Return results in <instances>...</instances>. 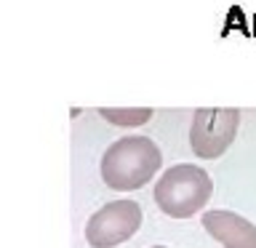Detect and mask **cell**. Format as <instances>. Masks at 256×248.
I'll list each match as a JSON object with an SVG mask.
<instances>
[{
	"mask_svg": "<svg viewBox=\"0 0 256 248\" xmlns=\"http://www.w3.org/2000/svg\"><path fill=\"white\" fill-rule=\"evenodd\" d=\"M240 112L232 107H200L190 128V147L198 158L216 160L230 150L238 136Z\"/></svg>",
	"mask_w": 256,
	"mask_h": 248,
	"instance_id": "3957f363",
	"label": "cell"
},
{
	"mask_svg": "<svg viewBox=\"0 0 256 248\" xmlns=\"http://www.w3.org/2000/svg\"><path fill=\"white\" fill-rule=\"evenodd\" d=\"M99 115L112 126L136 128V126H144L152 118V110L150 107H102Z\"/></svg>",
	"mask_w": 256,
	"mask_h": 248,
	"instance_id": "8992f818",
	"label": "cell"
},
{
	"mask_svg": "<svg viewBox=\"0 0 256 248\" xmlns=\"http://www.w3.org/2000/svg\"><path fill=\"white\" fill-rule=\"evenodd\" d=\"M163 155L150 136H123L102 155V179L110 190L131 192L144 187L160 171Z\"/></svg>",
	"mask_w": 256,
	"mask_h": 248,
	"instance_id": "6da1fadb",
	"label": "cell"
},
{
	"mask_svg": "<svg viewBox=\"0 0 256 248\" xmlns=\"http://www.w3.org/2000/svg\"><path fill=\"white\" fill-rule=\"evenodd\" d=\"M142 227V208L136 200H112L102 206L86 224V243L91 248H115Z\"/></svg>",
	"mask_w": 256,
	"mask_h": 248,
	"instance_id": "277c9868",
	"label": "cell"
},
{
	"mask_svg": "<svg viewBox=\"0 0 256 248\" xmlns=\"http://www.w3.org/2000/svg\"><path fill=\"white\" fill-rule=\"evenodd\" d=\"M203 227L224 248H256V224L227 208H214L203 214Z\"/></svg>",
	"mask_w": 256,
	"mask_h": 248,
	"instance_id": "5b68a950",
	"label": "cell"
},
{
	"mask_svg": "<svg viewBox=\"0 0 256 248\" xmlns=\"http://www.w3.org/2000/svg\"><path fill=\"white\" fill-rule=\"evenodd\" d=\"M152 248H166V246H152Z\"/></svg>",
	"mask_w": 256,
	"mask_h": 248,
	"instance_id": "52a82bcc",
	"label": "cell"
},
{
	"mask_svg": "<svg viewBox=\"0 0 256 248\" xmlns=\"http://www.w3.org/2000/svg\"><path fill=\"white\" fill-rule=\"evenodd\" d=\"M214 195V182L208 171L192 163L171 166L155 184V203L171 219H187L198 214Z\"/></svg>",
	"mask_w": 256,
	"mask_h": 248,
	"instance_id": "7a4b0ae2",
	"label": "cell"
}]
</instances>
